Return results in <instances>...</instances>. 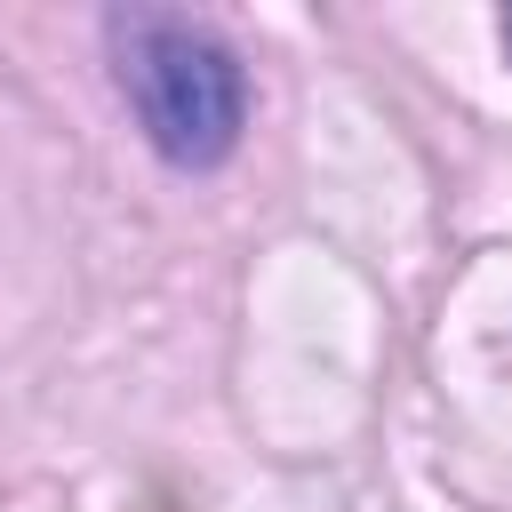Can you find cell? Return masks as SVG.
Here are the masks:
<instances>
[{
    "label": "cell",
    "mask_w": 512,
    "mask_h": 512,
    "mask_svg": "<svg viewBox=\"0 0 512 512\" xmlns=\"http://www.w3.org/2000/svg\"><path fill=\"white\" fill-rule=\"evenodd\" d=\"M504 56H512V16H504Z\"/></svg>",
    "instance_id": "2"
},
{
    "label": "cell",
    "mask_w": 512,
    "mask_h": 512,
    "mask_svg": "<svg viewBox=\"0 0 512 512\" xmlns=\"http://www.w3.org/2000/svg\"><path fill=\"white\" fill-rule=\"evenodd\" d=\"M112 72H120V96H128L144 144L168 168L232 160L240 120H248V72L208 24L128 8V16H112Z\"/></svg>",
    "instance_id": "1"
}]
</instances>
